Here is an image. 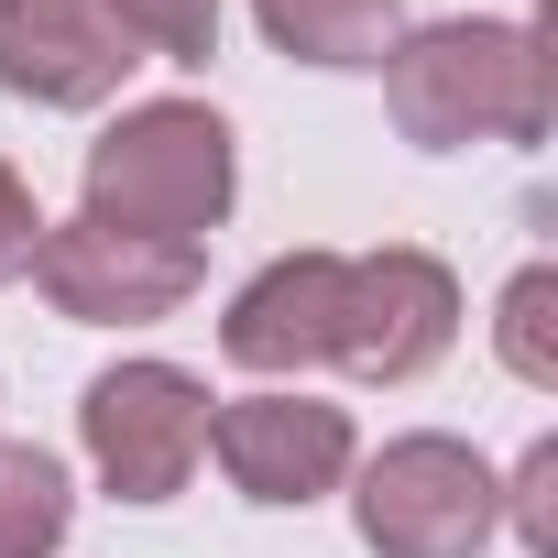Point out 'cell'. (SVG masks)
Returning a JSON list of instances; mask_svg holds the SVG:
<instances>
[{
    "instance_id": "cell-1",
    "label": "cell",
    "mask_w": 558,
    "mask_h": 558,
    "mask_svg": "<svg viewBox=\"0 0 558 558\" xmlns=\"http://www.w3.org/2000/svg\"><path fill=\"white\" fill-rule=\"evenodd\" d=\"M230 197V132L208 110H143L88 154V208L99 230H143V241H197Z\"/></svg>"
},
{
    "instance_id": "cell-2",
    "label": "cell",
    "mask_w": 558,
    "mask_h": 558,
    "mask_svg": "<svg viewBox=\"0 0 558 558\" xmlns=\"http://www.w3.org/2000/svg\"><path fill=\"white\" fill-rule=\"evenodd\" d=\"M395 121L416 143L547 132V56L525 34H416L395 56Z\"/></svg>"
},
{
    "instance_id": "cell-3",
    "label": "cell",
    "mask_w": 558,
    "mask_h": 558,
    "mask_svg": "<svg viewBox=\"0 0 558 558\" xmlns=\"http://www.w3.org/2000/svg\"><path fill=\"white\" fill-rule=\"evenodd\" d=\"M362 525H373L384 558H471L482 525H493V471L449 438H405V449H384Z\"/></svg>"
},
{
    "instance_id": "cell-4",
    "label": "cell",
    "mask_w": 558,
    "mask_h": 558,
    "mask_svg": "<svg viewBox=\"0 0 558 558\" xmlns=\"http://www.w3.org/2000/svg\"><path fill=\"white\" fill-rule=\"evenodd\" d=\"M197 438H208V405H197V384L165 373V362H132V373H110V384L88 395V449H99V471H110L132 504H165V493L186 482Z\"/></svg>"
},
{
    "instance_id": "cell-5",
    "label": "cell",
    "mask_w": 558,
    "mask_h": 558,
    "mask_svg": "<svg viewBox=\"0 0 558 558\" xmlns=\"http://www.w3.org/2000/svg\"><path fill=\"white\" fill-rule=\"evenodd\" d=\"M34 274L66 318H165L197 286V241H143V230H45Z\"/></svg>"
},
{
    "instance_id": "cell-6",
    "label": "cell",
    "mask_w": 558,
    "mask_h": 558,
    "mask_svg": "<svg viewBox=\"0 0 558 558\" xmlns=\"http://www.w3.org/2000/svg\"><path fill=\"white\" fill-rule=\"evenodd\" d=\"M449 351V274L427 252H384L340 274V362L362 373H416Z\"/></svg>"
},
{
    "instance_id": "cell-7",
    "label": "cell",
    "mask_w": 558,
    "mask_h": 558,
    "mask_svg": "<svg viewBox=\"0 0 558 558\" xmlns=\"http://www.w3.org/2000/svg\"><path fill=\"white\" fill-rule=\"evenodd\" d=\"M0 66L34 99H99L132 66V23L110 0H0Z\"/></svg>"
},
{
    "instance_id": "cell-8",
    "label": "cell",
    "mask_w": 558,
    "mask_h": 558,
    "mask_svg": "<svg viewBox=\"0 0 558 558\" xmlns=\"http://www.w3.org/2000/svg\"><path fill=\"white\" fill-rule=\"evenodd\" d=\"M219 460H230V482L263 493V504H307V493L340 482L351 427H340V405L263 395V405H230V416H219Z\"/></svg>"
},
{
    "instance_id": "cell-9",
    "label": "cell",
    "mask_w": 558,
    "mask_h": 558,
    "mask_svg": "<svg viewBox=\"0 0 558 558\" xmlns=\"http://www.w3.org/2000/svg\"><path fill=\"white\" fill-rule=\"evenodd\" d=\"M274 45H296L318 66H373L384 34H395V0H263Z\"/></svg>"
},
{
    "instance_id": "cell-10",
    "label": "cell",
    "mask_w": 558,
    "mask_h": 558,
    "mask_svg": "<svg viewBox=\"0 0 558 558\" xmlns=\"http://www.w3.org/2000/svg\"><path fill=\"white\" fill-rule=\"evenodd\" d=\"M66 525V471L45 449H0V558H45Z\"/></svg>"
},
{
    "instance_id": "cell-11",
    "label": "cell",
    "mask_w": 558,
    "mask_h": 558,
    "mask_svg": "<svg viewBox=\"0 0 558 558\" xmlns=\"http://www.w3.org/2000/svg\"><path fill=\"white\" fill-rule=\"evenodd\" d=\"M547 307H558L547 274H525V286L504 296V362H514L525 384H558V329H547Z\"/></svg>"
},
{
    "instance_id": "cell-12",
    "label": "cell",
    "mask_w": 558,
    "mask_h": 558,
    "mask_svg": "<svg viewBox=\"0 0 558 558\" xmlns=\"http://www.w3.org/2000/svg\"><path fill=\"white\" fill-rule=\"evenodd\" d=\"M110 12L132 34H154L165 56H186V66H208V45H219V0H110Z\"/></svg>"
},
{
    "instance_id": "cell-13",
    "label": "cell",
    "mask_w": 558,
    "mask_h": 558,
    "mask_svg": "<svg viewBox=\"0 0 558 558\" xmlns=\"http://www.w3.org/2000/svg\"><path fill=\"white\" fill-rule=\"evenodd\" d=\"M34 230H45V219H34L23 175H0V274H23V263H34Z\"/></svg>"
},
{
    "instance_id": "cell-14",
    "label": "cell",
    "mask_w": 558,
    "mask_h": 558,
    "mask_svg": "<svg viewBox=\"0 0 558 558\" xmlns=\"http://www.w3.org/2000/svg\"><path fill=\"white\" fill-rule=\"evenodd\" d=\"M547 482H558V460L536 449V471H525V536H536V547H547Z\"/></svg>"
}]
</instances>
